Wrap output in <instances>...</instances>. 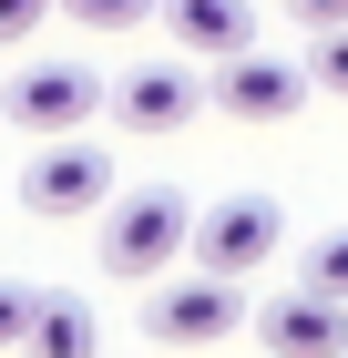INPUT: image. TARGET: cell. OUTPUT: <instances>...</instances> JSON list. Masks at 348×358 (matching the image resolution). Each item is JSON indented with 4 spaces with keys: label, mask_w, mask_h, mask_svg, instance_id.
I'll return each instance as SVG.
<instances>
[{
    "label": "cell",
    "mask_w": 348,
    "mask_h": 358,
    "mask_svg": "<svg viewBox=\"0 0 348 358\" xmlns=\"http://www.w3.org/2000/svg\"><path fill=\"white\" fill-rule=\"evenodd\" d=\"M92 246H103V276H123V287H154L174 256L195 246V215H185V194L174 185H113L103 225H92Z\"/></svg>",
    "instance_id": "cell-1"
},
{
    "label": "cell",
    "mask_w": 348,
    "mask_h": 358,
    "mask_svg": "<svg viewBox=\"0 0 348 358\" xmlns=\"http://www.w3.org/2000/svg\"><path fill=\"white\" fill-rule=\"evenodd\" d=\"M21 205L41 225H82L113 205V154L103 143H72V134H41V154L21 164Z\"/></svg>",
    "instance_id": "cell-2"
},
{
    "label": "cell",
    "mask_w": 348,
    "mask_h": 358,
    "mask_svg": "<svg viewBox=\"0 0 348 358\" xmlns=\"http://www.w3.org/2000/svg\"><path fill=\"white\" fill-rule=\"evenodd\" d=\"M246 328V297H236V276H154V297H144V338L154 348H215V338H236Z\"/></svg>",
    "instance_id": "cell-3"
},
{
    "label": "cell",
    "mask_w": 348,
    "mask_h": 358,
    "mask_svg": "<svg viewBox=\"0 0 348 358\" xmlns=\"http://www.w3.org/2000/svg\"><path fill=\"white\" fill-rule=\"evenodd\" d=\"M0 113H11L21 134H82V123L103 113V72H92V62H11Z\"/></svg>",
    "instance_id": "cell-4"
},
{
    "label": "cell",
    "mask_w": 348,
    "mask_h": 358,
    "mask_svg": "<svg viewBox=\"0 0 348 358\" xmlns=\"http://www.w3.org/2000/svg\"><path fill=\"white\" fill-rule=\"evenodd\" d=\"M246 328L267 338V358H348V297H318V287L297 276L287 297L246 307Z\"/></svg>",
    "instance_id": "cell-5"
},
{
    "label": "cell",
    "mask_w": 348,
    "mask_h": 358,
    "mask_svg": "<svg viewBox=\"0 0 348 358\" xmlns=\"http://www.w3.org/2000/svg\"><path fill=\"white\" fill-rule=\"evenodd\" d=\"M277 236H287V215H277L267 194H225V205H205L195 215V266L215 276H256L277 256Z\"/></svg>",
    "instance_id": "cell-6"
},
{
    "label": "cell",
    "mask_w": 348,
    "mask_h": 358,
    "mask_svg": "<svg viewBox=\"0 0 348 358\" xmlns=\"http://www.w3.org/2000/svg\"><path fill=\"white\" fill-rule=\"evenodd\" d=\"M307 92H318V83H307V62H277V52H256V41L215 62V103L236 113V123H287Z\"/></svg>",
    "instance_id": "cell-7"
},
{
    "label": "cell",
    "mask_w": 348,
    "mask_h": 358,
    "mask_svg": "<svg viewBox=\"0 0 348 358\" xmlns=\"http://www.w3.org/2000/svg\"><path fill=\"white\" fill-rule=\"evenodd\" d=\"M103 103H113V123H123V134H185L195 113H205V92H195L185 62H134Z\"/></svg>",
    "instance_id": "cell-8"
},
{
    "label": "cell",
    "mask_w": 348,
    "mask_h": 358,
    "mask_svg": "<svg viewBox=\"0 0 348 358\" xmlns=\"http://www.w3.org/2000/svg\"><path fill=\"white\" fill-rule=\"evenodd\" d=\"M154 21L174 31L185 62H225V52L256 41V10H246V0H154Z\"/></svg>",
    "instance_id": "cell-9"
},
{
    "label": "cell",
    "mask_w": 348,
    "mask_h": 358,
    "mask_svg": "<svg viewBox=\"0 0 348 358\" xmlns=\"http://www.w3.org/2000/svg\"><path fill=\"white\" fill-rule=\"evenodd\" d=\"M21 358H103L92 307L62 297V287H41V297H31V328H21Z\"/></svg>",
    "instance_id": "cell-10"
},
{
    "label": "cell",
    "mask_w": 348,
    "mask_h": 358,
    "mask_svg": "<svg viewBox=\"0 0 348 358\" xmlns=\"http://www.w3.org/2000/svg\"><path fill=\"white\" fill-rule=\"evenodd\" d=\"M62 10H72L82 31H144L154 21V0H62Z\"/></svg>",
    "instance_id": "cell-11"
},
{
    "label": "cell",
    "mask_w": 348,
    "mask_h": 358,
    "mask_svg": "<svg viewBox=\"0 0 348 358\" xmlns=\"http://www.w3.org/2000/svg\"><path fill=\"white\" fill-rule=\"evenodd\" d=\"M307 287H318V297H348V225L307 246Z\"/></svg>",
    "instance_id": "cell-12"
},
{
    "label": "cell",
    "mask_w": 348,
    "mask_h": 358,
    "mask_svg": "<svg viewBox=\"0 0 348 358\" xmlns=\"http://www.w3.org/2000/svg\"><path fill=\"white\" fill-rule=\"evenodd\" d=\"M307 83L348 103V21H338V31H318V62H307Z\"/></svg>",
    "instance_id": "cell-13"
},
{
    "label": "cell",
    "mask_w": 348,
    "mask_h": 358,
    "mask_svg": "<svg viewBox=\"0 0 348 358\" xmlns=\"http://www.w3.org/2000/svg\"><path fill=\"white\" fill-rule=\"evenodd\" d=\"M52 10H62V0H0V52H21V41L52 21Z\"/></svg>",
    "instance_id": "cell-14"
},
{
    "label": "cell",
    "mask_w": 348,
    "mask_h": 358,
    "mask_svg": "<svg viewBox=\"0 0 348 358\" xmlns=\"http://www.w3.org/2000/svg\"><path fill=\"white\" fill-rule=\"evenodd\" d=\"M21 328H31V297H21V287H0V348H21Z\"/></svg>",
    "instance_id": "cell-15"
},
{
    "label": "cell",
    "mask_w": 348,
    "mask_h": 358,
    "mask_svg": "<svg viewBox=\"0 0 348 358\" xmlns=\"http://www.w3.org/2000/svg\"><path fill=\"white\" fill-rule=\"evenodd\" d=\"M287 10H297L307 31H338V21H348V0H287Z\"/></svg>",
    "instance_id": "cell-16"
}]
</instances>
